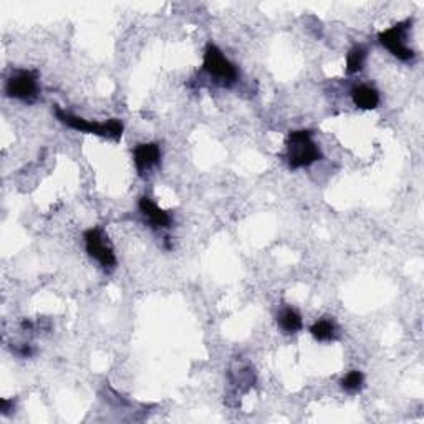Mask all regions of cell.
Instances as JSON below:
<instances>
[{"mask_svg":"<svg viewBox=\"0 0 424 424\" xmlns=\"http://www.w3.org/2000/svg\"><path fill=\"white\" fill-rule=\"evenodd\" d=\"M322 158L320 148L313 141L312 133L300 129L292 131L287 138V161L292 169L307 168Z\"/></svg>","mask_w":424,"mask_h":424,"instance_id":"6da1fadb","label":"cell"},{"mask_svg":"<svg viewBox=\"0 0 424 424\" xmlns=\"http://www.w3.org/2000/svg\"><path fill=\"white\" fill-rule=\"evenodd\" d=\"M55 116L58 118V121L67 124L68 128L77 129V131H82V133L97 134V136L112 138V139H119L123 134V123L119 121V119H109L107 123L88 121V119L75 116V114L63 112V109L60 108L55 109Z\"/></svg>","mask_w":424,"mask_h":424,"instance_id":"7a4b0ae2","label":"cell"},{"mask_svg":"<svg viewBox=\"0 0 424 424\" xmlns=\"http://www.w3.org/2000/svg\"><path fill=\"white\" fill-rule=\"evenodd\" d=\"M202 67L206 72L221 82L222 85H232L236 83L239 77V72L236 65L229 62L221 50H219L214 43H209L206 50H204V63Z\"/></svg>","mask_w":424,"mask_h":424,"instance_id":"3957f363","label":"cell"},{"mask_svg":"<svg viewBox=\"0 0 424 424\" xmlns=\"http://www.w3.org/2000/svg\"><path fill=\"white\" fill-rule=\"evenodd\" d=\"M411 25L413 20L408 18L405 22L393 25L391 28H388L385 32L378 35V40H380L383 47L390 50V52L395 55L398 60H401V62H410V60L415 57V50L408 47L406 43L408 32H410Z\"/></svg>","mask_w":424,"mask_h":424,"instance_id":"277c9868","label":"cell"},{"mask_svg":"<svg viewBox=\"0 0 424 424\" xmlns=\"http://www.w3.org/2000/svg\"><path fill=\"white\" fill-rule=\"evenodd\" d=\"M5 93L10 98L20 102H33L38 97V80L37 73L30 70H18L5 82Z\"/></svg>","mask_w":424,"mask_h":424,"instance_id":"5b68a950","label":"cell"},{"mask_svg":"<svg viewBox=\"0 0 424 424\" xmlns=\"http://www.w3.org/2000/svg\"><path fill=\"white\" fill-rule=\"evenodd\" d=\"M83 239L88 256L93 257L104 271H113L116 267V257H114L113 249L99 229H88L83 234Z\"/></svg>","mask_w":424,"mask_h":424,"instance_id":"8992f818","label":"cell"},{"mask_svg":"<svg viewBox=\"0 0 424 424\" xmlns=\"http://www.w3.org/2000/svg\"><path fill=\"white\" fill-rule=\"evenodd\" d=\"M133 158H134V166H136L138 173L144 174L159 163V159H161V149H159L156 143L138 144L136 149H134Z\"/></svg>","mask_w":424,"mask_h":424,"instance_id":"52a82bcc","label":"cell"},{"mask_svg":"<svg viewBox=\"0 0 424 424\" xmlns=\"http://www.w3.org/2000/svg\"><path fill=\"white\" fill-rule=\"evenodd\" d=\"M138 207L154 229H166L171 226V217H169V214L164 212L161 207H158L149 197L144 196L139 199Z\"/></svg>","mask_w":424,"mask_h":424,"instance_id":"ba28073f","label":"cell"},{"mask_svg":"<svg viewBox=\"0 0 424 424\" xmlns=\"http://www.w3.org/2000/svg\"><path fill=\"white\" fill-rule=\"evenodd\" d=\"M352 98L353 103L362 109H375L380 104V93L368 85H360V87L353 88Z\"/></svg>","mask_w":424,"mask_h":424,"instance_id":"9c48e42d","label":"cell"},{"mask_svg":"<svg viewBox=\"0 0 424 424\" xmlns=\"http://www.w3.org/2000/svg\"><path fill=\"white\" fill-rule=\"evenodd\" d=\"M277 322L278 327L286 333H297L303 325L300 313L293 310V308H283V310L278 313Z\"/></svg>","mask_w":424,"mask_h":424,"instance_id":"30bf717a","label":"cell"},{"mask_svg":"<svg viewBox=\"0 0 424 424\" xmlns=\"http://www.w3.org/2000/svg\"><path fill=\"white\" fill-rule=\"evenodd\" d=\"M310 333L315 338L317 342H330L335 340L337 337V325L332 320H327V318H322L317 323H313L310 328Z\"/></svg>","mask_w":424,"mask_h":424,"instance_id":"8fae6325","label":"cell"},{"mask_svg":"<svg viewBox=\"0 0 424 424\" xmlns=\"http://www.w3.org/2000/svg\"><path fill=\"white\" fill-rule=\"evenodd\" d=\"M366 62V48L358 45V47H353L350 52H348L347 57V73L348 75H355L358 72H362L363 67H365Z\"/></svg>","mask_w":424,"mask_h":424,"instance_id":"7c38bea8","label":"cell"},{"mask_svg":"<svg viewBox=\"0 0 424 424\" xmlns=\"http://www.w3.org/2000/svg\"><path fill=\"white\" fill-rule=\"evenodd\" d=\"M363 383H365V376H363V373L358 370H353L342 380V388L347 393H358L363 388Z\"/></svg>","mask_w":424,"mask_h":424,"instance_id":"4fadbf2b","label":"cell"},{"mask_svg":"<svg viewBox=\"0 0 424 424\" xmlns=\"http://www.w3.org/2000/svg\"><path fill=\"white\" fill-rule=\"evenodd\" d=\"M12 410H13V401L2 400V415H9Z\"/></svg>","mask_w":424,"mask_h":424,"instance_id":"5bb4252c","label":"cell"}]
</instances>
